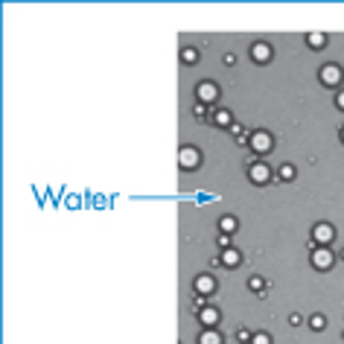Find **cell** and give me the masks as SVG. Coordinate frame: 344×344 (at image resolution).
<instances>
[{
  "label": "cell",
  "instance_id": "obj_1",
  "mask_svg": "<svg viewBox=\"0 0 344 344\" xmlns=\"http://www.w3.org/2000/svg\"><path fill=\"white\" fill-rule=\"evenodd\" d=\"M321 82L330 88L342 85V68L338 64H324V70H321Z\"/></svg>",
  "mask_w": 344,
  "mask_h": 344
},
{
  "label": "cell",
  "instance_id": "obj_2",
  "mask_svg": "<svg viewBox=\"0 0 344 344\" xmlns=\"http://www.w3.org/2000/svg\"><path fill=\"white\" fill-rule=\"evenodd\" d=\"M251 149H254L257 155H266V152L272 149V134H268V132H254V138H251Z\"/></svg>",
  "mask_w": 344,
  "mask_h": 344
},
{
  "label": "cell",
  "instance_id": "obj_3",
  "mask_svg": "<svg viewBox=\"0 0 344 344\" xmlns=\"http://www.w3.org/2000/svg\"><path fill=\"white\" fill-rule=\"evenodd\" d=\"M312 236H315V242H318V245H327V242H332V236H336V228H332V224H327V222H321V224H315Z\"/></svg>",
  "mask_w": 344,
  "mask_h": 344
},
{
  "label": "cell",
  "instance_id": "obj_4",
  "mask_svg": "<svg viewBox=\"0 0 344 344\" xmlns=\"http://www.w3.org/2000/svg\"><path fill=\"white\" fill-rule=\"evenodd\" d=\"M198 158H202V152H198L196 146H184V149H181V166H184V170H196V166H198Z\"/></svg>",
  "mask_w": 344,
  "mask_h": 344
},
{
  "label": "cell",
  "instance_id": "obj_5",
  "mask_svg": "<svg viewBox=\"0 0 344 344\" xmlns=\"http://www.w3.org/2000/svg\"><path fill=\"white\" fill-rule=\"evenodd\" d=\"M196 94H198V100H202V102H216V100H219V88L213 85V82H202Z\"/></svg>",
  "mask_w": 344,
  "mask_h": 344
},
{
  "label": "cell",
  "instance_id": "obj_6",
  "mask_svg": "<svg viewBox=\"0 0 344 344\" xmlns=\"http://www.w3.org/2000/svg\"><path fill=\"white\" fill-rule=\"evenodd\" d=\"M312 262H315L318 268H327V266H332V251H330L327 245L315 248V251H312Z\"/></svg>",
  "mask_w": 344,
  "mask_h": 344
},
{
  "label": "cell",
  "instance_id": "obj_7",
  "mask_svg": "<svg viewBox=\"0 0 344 344\" xmlns=\"http://www.w3.org/2000/svg\"><path fill=\"white\" fill-rule=\"evenodd\" d=\"M268 178H272V172H268L266 164H251V181L254 184H266Z\"/></svg>",
  "mask_w": 344,
  "mask_h": 344
},
{
  "label": "cell",
  "instance_id": "obj_8",
  "mask_svg": "<svg viewBox=\"0 0 344 344\" xmlns=\"http://www.w3.org/2000/svg\"><path fill=\"white\" fill-rule=\"evenodd\" d=\"M198 321H202L204 327H216V324H219V310H213V306L198 310Z\"/></svg>",
  "mask_w": 344,
  "mask_h": 344
},
{
  "label": "cell",
  "instance_id": "obj_9",
  "mask_svg": "<svg viewBox=\"0 0 344 344\" xmlns=\"http://www.w3.org/2000/svg\"><path fill=\"white\" fill-rule=\"evenodd\" d=\"M251 56H254V62L266 64V62L272 58V47H268V44H254V47H251Z\"/></svg>",
  "mask_w": 344,
  "mask_h": 344
},
{
  "label": "cell",
  "instance_id": "obj_10",
  "mask_svg": "<svg viewBox=\"0 0 344 344\" xmlns=\"http://www.w3.org/2000/svg\"><path fill=\"white\" fill-rule=\"evenodd\" d=\"M196 289H198V294H204V298H207V294L216 289V280H213L210 274H202L198 280H196Z\"/></svg>",
  "mask_w": 344,
  "mask_h": 344
},
{
  "label": "cell",
  "instance_id": "obj_11",
  "mask_svg": "<svg viewBox=\"0 0 344 344\" xmlns=\"http://www.w3.org/2000/svg\"><path fill=\"white\" fill-rule=\"evenodd\" d=\"M222 262L228 266V268H234V266H240L242 262V254L236 251V248H224L222 251Z\"/></svg>",
  "mask_w": 344,
  "mask_h": 344
},
{
  "label": "cell",
  "instance_id": "obj_12",
  "mask_svg": "<svg viewBox=\"0 0 344 344\" xmlns=\"http://www.w3.org/2000/svg\"><path fill=\"white\" fill-rule=\"evenodd\" d=\"M198 344H222V336H219L216 330H207V332H202Z\"/></svg>",
  "mask_w": 344,
  "mask_h": 344
},
{
  "label": "cell",
  "instance_id": "obj_13",
  "mask_svg": "<svg viewBox=\"0 0 344 344\" xmlns=\"http://www.w3.org/2000/svg\"><path fill=\"white\" fill-rule=\"evenodd\" d=\"M196 58H198V52L196 50H190V47L181 50V62H184V64H196Z\"/></svg>",
  "mask_w": 344,
  "mask_h": 344
},
{
  "label": "cell",
  "instance_id": "obj_14",
  "mask_svg": "<svg viewBox=\"0 0 344 344\" xmlns=\"http://www.w3.org/2000/svg\"><path fill=\"white\" fill-rule=\"evenodd\" d=\"M277 175H280V181H292V178H294V166H289V164H283Z\"/></svg>",
  "mask_w": 344,
  "mask_h": 344
},
{
  "label": "cell",
  "instance_id": "obj_15",
  "mask_svg": "<svg viewBox=\"0 0 344 344\" xmlns=\"http://www.w3.org/2000/svg\"><path fill=\"white\" fill-rule=\"evenodd\" d=\"M236 230V219L234 216H224L222 219V234H234Z\"/></svg>",
  "mask_w": 344,
  "mask_h": 344
},
{
  "label": "cell",
  "instance_id": "obj_16",
  "mask_svg": "<svg viewBox=\"0 0 344 344\" xmlns=\"http://www.w3.org/2000/svg\"><path fill=\"white\" fill-rule=\"evenodd\" d=\"M213 122H219V126H230V111H216Z\"/></svg>",
  "mask_w": 344,
  "mask_h": 344
},
{
  "label": "cell",
  "instance_id": "obj_17",
  "mask_svg": "<svg viewBox=\"0 0 344 344\" xmlns=\"http://www.w3.org/2000/svg\"><path fill=\"white\" fill-rule=\"evenodd\" d=\"M310 44L315 47V50H321V47H324V35H321V32H312V35H310Z\"/></svg>",
  "mask_w": 344,
  "mask_h": 344
},
{
  "label": "cell",
  "instance_id": "obj_18",
  "mask_svg": "<svg viewBox=\"0 0 344 344\" xmlns=\"http://www.w3.org/2000/svg\"><path fill=\"white\" fill-rule=\"evenodd\" d=\"M310 324H312V330H324V327H327L324 315H312V318H310Z\"/></svg>",
  "mask_w": 344,
  "mask_h": 344
},
{
  "label": "cell",
  "instance_id": "obj_19",
  "mask_svg": "<svg viewBox=\"0 0 344 344\" xmlns=\"http://www.w3.org/2000/svg\"><path fill=\"white\" fill-rule=\"evenodd\" d=\"M251 344H272V338L266 332H257V336H251Z\"/></svg>",
  "mask_w": 344,
  "mask_h": 344
},
{
  "label": "cell",
  "instance_id": "obj_20",
  "mask_svg": "<svg viewBox=\"0 0 344 344\" xmlns=\"http://www.w3.org/2000/svg\"><path fill=\"white\" fill-rule=\"evenodd\" d=\"M236 338H240V342H251V332H248V330H240Z\"/></svg>",
  "mask_w": 344,
  "mask_h": 344
},
{
  "label": "cell",
  "instance_id": "obj_21",
  "mask_svg": "<svg viewBox=\"0 0 344 344\" xmlns=\"http://www.w3.org/2000/svg\"><path fill=\"white\" fill-rule=\"evenodd\" d=\"M204 114H207V108H204V102H198V105H196V117H204Z\"/></svg>",
  "mask_w": 344,
  "mask_h": 344
},
{
  "label": "cell",
  "instance_id": "obj_22",
  "mask_svg": "<svg viewBox=\"0 0 344 344\" xmlns=\"http://www.w3.org/2000/svg\"><path fill=\"white\" fill-rule=\"evenodd\" d=\"M338 108H342V111H344V90H342V94H338Z\"/></svg>",
  "mask_w": 344,
  "mask_h": 344
},
{
  "label": "cell",
  "instance_id": "obj_23",
  "mask_svg": "<svg viewBox=\"0 0 344 344\" xmlns=\"http://www.w3.org/2000/svg\"><path fill=\"white\" fill-rule=\"evenodd\" d=\"M342 140H344V128H342Z\"/></svg>",
  "mask_w": 344,
  "mask_h": 344
}]
</instances>
